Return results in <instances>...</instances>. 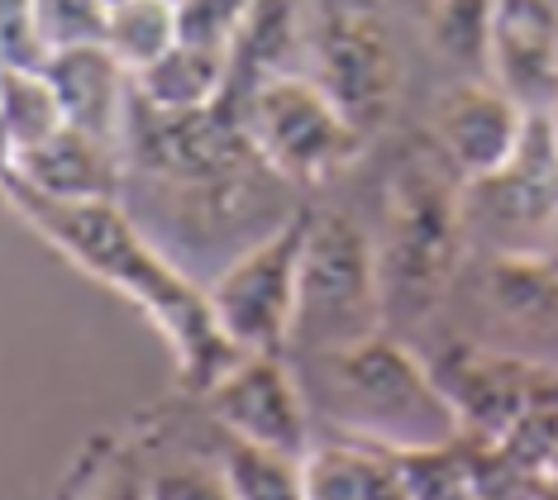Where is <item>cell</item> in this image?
<instances>
[{
	"mask_svg": "<svg viewBox=\"0 0 558 500\" xmlns=\"http://www.w3.org/2000/svg\"><path fill=\"white\" fill-rule=\"evenodd\" d=\"M0 196L15 205L62 258H72L82 272H92L106 286L124 291L154 319L168 349L177 353L182 387L210 391L215 377L239 357L234 343L215 329L206 286H196L172 258H162V248L134 224V215L120 200H44L5 172H0Z\"/></svg>",
	"mask_w": 558,
	"mask_h": 500,
	"instance_id": "1",
	"label": "cell"
},
{
	"mask_svg": "<svg viewBox=\"0 0 558 500\" xmlns=\"http://www.w3.org/2000/svg\"><path fill=\"white\" fill-rule=\"evenodd\" d=\"M296 381L306 391L311 415L339 429L349 443L415 453L468 434L435 371L387 333H373L339 353L301 357Z\"/></svg>",
	"mask_w": 558,
	"mask_h": 500,
	"instance_id": "2",
	"label": "cell"
},
{
	"mask_svg": "<svg viewBox=\"0 0 558 500\" xmlns=\"http://www.w3.org/2000/svg\"><path fill=\"white\" fill-rule=\"evenodd\" d=\"M453 167L411 158L391 182L387 234L377 248V281H383L387 319H425L435 315L444 291L453 286L463 263V191Z\"/></svg>",
	"mask_w": 558,
	"mask_h": 500,
	"instance_id": "3",
	"label": "cell"
},
{
	"mask_svg": "<svg viewBox=\"0 0 558 500\" xmlns=\"http://www.w3.org/2000/svg\"><path fill=\"white\" fill-rule=\"evenodd\" d=\"M383 281H377V248L349 215L311 210L306 243H301L296 319H291L287 353L315 357L339 353L383 333Z\"/></svg>",
	"mask_w": 558,
	"mask_h": 500,
	"instance_id": "4",
	"label": "cell"
},
{
	"mask_svg": "<svg viewBox=\"0 0 558 500\" xmlns=\"http://www.w3.org/2000/svg\"><path fill=\"white\" fill-rule=\"evenodd\" d=\"M258 162L291 182H325L329 172L359 158L363 134L311 76H268L234 106Z\"/></svg>",
	"mask_w": 558,
	"mask_h": 500,
	"instance_id": "5",
	"label": "cell"
},
{
	"mask_svg": "<svg viewBox=\"0 0 558 500\" xmlns=\"http://www.w3.org/2000/svg\"><path fill=\"white\" fill-rule=\"evenodd\" d=\"M311 210H287L268 234H258L239 258L206 286L215 329L239 353H282L296 319L301 243H306Z\"/></svg>",
	"mask_w": 558,
	"mask_h": 500,
	"instance_id": "6",
	"label": "cell"
},
{
	"mask_svg": "<svg viewBox=\"0 0 558 500\" xmlns=\"http://www.w3.org/2000/svg\"><path fill=\"white\" fill-rule=\"evenodd\" d=\"M463 220L487 234L506 258H549V234H558V134L549 114L530 120L515 158L501 172L463 182Z\"/></svg>",
	"mask_w": 558,
	"mask_h": 500,
	"instance_id": "7",
	"label": "cell"
},
{
	"mask_svg": "<svg viewBox=\"0 0 558 500\" xmlns=\"http://www.w3.org/2000/svg\"><path fill=\"white\" fill-rule=\"evenodd\" d=\"M201 401L225 439L282 458H306L315 443V415L282 353H239Z\"/></svg>",
	"mask_w": 558,
	"mask_h": 500,
	"instance_id": "8",
	"label": "cell"
},
{
	"mask_svg": "<svg viewBox=\"0 0 558 500\" xmlns=\"http://www.w3.org/2000/svg\"><path fill=\"white\" fill-rule=\"evenodd\" d=\"M315 82L359 134L377 130L397 100V53L367 10H335L315 38Z\"/></svg>",
	"mask_w": 558,
	"mask_h": 500,
	"instance_id": "9",
	"label": "cell"
},
{
	"mask_svg": "<svg viewBox=\"0 0 558 500\" xmlns=\"http://www.w3.org/2000/svg\"><path fill=\"white\" fill-rule=\"evenodd\" d=\"M487 82L525 114L558 110V10L549 0H497Z\"/></svg>",
	"mask_w": 558,
	"mask_h": 500,
	"instance_id": "10",
	"label": "cell"
},
{
	"mask_svg": "<svg viewBox=\"0 0 558 500\" xmlns=\"http://www.w3.org/2000/svg\"><path fill=\"white\" fill-rule=\"evenodd\" d=\"M530 120L506 92L492 82H463L439 100L435 110V144L444 162L459 172V182H482L515 158Z\"/></svg>",
	"mask_w": 558,
	"mask_h": 500,
	"instance_id": "11",
	"label": "cell"
},
{
	"mask_svg": "<svg viewBox=\"0 0 558 500\" xmlns=\"http://www.w3.org/2000/svg\"><path fill=\"white\" fill-rule=\"evenodd\" d=\"M39 72L48 76L62 120L72 130L120 144L124 120H130V100H134V76L106 44L58 48V53L44 58Z\"/></svg>",
	"mask_w": 558,
	"mask_h": 500,
	"instance_id": "12",
	"label": "cell"
},
{
	"mask_svg": "<svg viewBox=\"0 0 558 500\" xmlns=\"http://www.w3.org/2000/svg\"><path fill=\"white\" fill-rule=\"evenodd\" d=\"M0 172L15 176L24 191H34V196H44V200H116L120 153L110 138H96V134H82V130H72V124H62L44 144L10 158Z\"/></svg>",
	"mask_w": 558,
	"mask_h": 500,
	"instance_id": "13",
	"label": "cell"
},
{
	"mask_svg": "<svg viewBox=\"0 0 558 500\" xmlns=\"http://www.w3.org/2000/svg\"><path fill=\"white\" fill-rule=\"evenodd\" d=\"M134 100L162 114H201L230 100V53L177 38L162 58L134 72Z\"/></svg>",
	"mask_w": 558,
	"mask_h": 500,
	"instance_id": "14",
	"label": "cell"
},
{
	"mask_svg": "<svg viewBox=\"0 0 558 500\" xmlns=\"http://www.w3.org/2000/svg\"><path fill=\"white\" fill-rule=\"evenodd\" d=\"M301 491L306 500H405L397 453L349 439L311 443L301 458Z\"/></svg>",
	"mask_w": 558,
	"mask_h": 500,
	"instance_id": "15",
	"label": "cell"
},
{
	"mask_svg": "<svg viewBox=\"0 0 558 500\" xmlns=\"http://www.w3.org/2000/svg\"><path fill=\"white\" fill-rule=\"evenodd\" d=\"M405 500H492V458L463 439L397 453Z\"/></svg>",
	"mask_w": 558,
	"mask_h": 500,
	"instance_id": "16",
	"label": "cell"
},
{
	"mask_svg": "<svg viewBox=\"0 0 558 500\" xmlns=\"http://www.w3.org/2000/svg\"><path fill=\"white\" fill-rule=\"evenodd\" d=\"M177 38H182L177 0H116L106 15V38H100V44L134 76L138 68H148L154 58L168 53Z\"/></svg>",
	"mask_w": 558,
	"mask_h": 500,
	"instance_id": "17",
	"label": "cell"
},
{
	"mask_svg": "<svg viewBox=\"0 0 558 500\" xmlns=\"http://www.w3.org/2000/svg\"><path fill=\"white\" fill-rule=\"evenodd\" d=\"M215 463H220L234 500H306V491H301V458H282L268 453V448L225 439Z\"/></svg>",
	"mask_w": 558,
	"mask_h": 500,
	"instance_id": "18",
	"label": "cell"
},
{
	"mask_svg": "<svg viewBox=\"0 0 558 500\" xmlns=\"http://www.w3.org/2000/svg\"><path fill=\"white\" fill-rule=\"evenodd\" d=\"M492 15H497V0H435L429 5V44L459 68L487 72Z\"/></svg>",
	"mask_w": 558,
	"mask_h": 500,
	"instance_id": "19",
	"label": "cell"
},
{
	"mask_svg": "<svg viewBox=\"0 0 558 500\" xmlns=\"http://www.w3.org/2000/svg\"><path fill=\"white\" fill-rule=\"evenodd\" d=\"M29 5L48 53L106 38V15H110L106 0H29Z\"/></svg>",
	"mask_w": 558,
	"mask_h": 500,
	"instance_id": "20",
	"label": "cell"
},
{
	"mask_svg": "<svg viewBox=\"0 0 558 500\" xmlns=\"http://www.w3.org/2000/svg\"><path fill=\"white\" fill-rule=\"evenodd\" d=\"M258 5L263 0H177V24H182L186 44H206L230 53Z\"/></svg>",
	"mask_w": 558,
	"mask_h": 500,
	"instance_id": "21",
	"label": "cell"
},
{
	"mask_svg": "<svg viewBox=\"0 0 558 500\" xmlns=\"http://www.w3.org/2000/svg\"><path fill=\"white\" fill-rule=\"evenodd\" d=\"M148 500H234L220 463L210 458H182V463H162L144 481Z\"/></svg>",
	"mask_w": 558,
	"mask_h": 500,
	"instance_id": "22",
	"label": "cell"
},
{
	"mask_svg": "<svg viewBox=\"0 0 558 500\" xmlns=\"http://www.w3.org/2000/svg\"><path fill=\"white\" fill-rule=\"evenodd\" d=\"M48 48L29 0H0V68H44Z\"/></svg>",
	"mask_w": 558,
	"mask_h": 500,
	"instance_id": "23",
	"label": "cell"
},
{
	"mask_svg": "<svg viewBox=\"0 0 558 500\" xmlns=\"http://www.w3.org/2000/svg\"><path fill=\"white\" fill-rule=\"evenodd\" d=\"M530 500H558V467L539 472V477L530 481Z\"/></svg>",
	"mask_w": 558,
	"mask_h": 500,
	"instance_id": "24",
	"label": "cell"
},
{
	"mask_svg": "<svg viewBox=\"0 0 558 500\" xmlns=\"http://www.w3.org/2000/svg\"><path fill=\"white\" fill-rule=\"evenodd\" d=\"M100 500H148V496H144V481H110V491Z\"/></svg>",
	"mask_w": 558,
	"mask_h": 500,
	"instance_id": "25",
	"label": "cell"
},
{
	"mask_svg": "<svg viewBox=\"0 0 558 500\" xmlns=\"http://www.w3.org/2000/svg\"><path fill=\"white\" fill-rule=\"evenodd\" d=\"M106 5H116V0H106Z\"/></svg>",
	"mask_w": 558,
	"mask_h": 500,
	"instance_id": "26",
	"label": "cell"
}]
</instances>
